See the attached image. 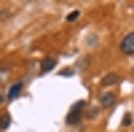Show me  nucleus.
<instances>
[{
    "instance_id": "nucleus-1",
    "label": "nucleus",
    "mask_w": 134,
    "mask_h": 132,
    "mask_svg": "<svg viewBox=\"0 0 134 132\" xmlns=\"http://www.w3.org/2000/svg\"><path fill=\"white\" fill-rule=\"evenodd\" d=\"M83 111H86V103H83V100H81V103H75V105L70 108V113H67V124H70V127H75L78 121H81Z\"/></svg>"
},
{
    "instance_id": "nucleus-2",
    "label": "nucleus",
    "mask_w": 134,
    "mask_h": 132,
    "mask_svg": "<svg viewBox=\"0 0 134 132\" xmlns=\"http://www.w3.org/2000/svg\"><path fill=\"white\" fill-rule=\"evenodd\" d=\"M121 54H126V57L134 54V30L124 35V40H121Z\"/></svg>"
},
{
    "instance_id": "nucleus-3",
    "label": "nucleus",
    "mask_w": 134,
    "mask_h": 132,
    "mask_svg": "<svg viewBox=\"0 0 134 132\" xmlns=\"http://www.w3.org/2000/svg\"><path fill=\"white\" fill-rule=\"evenodd\" d=\"M24 92V84H14L8 89V94H5V100H19V94Z\"/></svg>"
},
{
    "instance_id": "nucleus-4",
    "label": "nucleus",
    "mask_w": 134,
    "mask_h": 132,
    "mask_svg": "<svg viewBox=\"0 0 134 132\" xmlns=\"http://www.w3.org/2000/svg\"><path fill=\"white\" fill-rule=\"evenodd\" d=\"M99 103H102L105 108H113V105H115V94H113V92H102V97H99Z\"/></svg>"
},
{
    "instance_id": "nucleus-5",
    "label": "nucleus",
    "mask_w": 134,
    "mask_h": 132,
    "mask_svg": "<svg viewBox=\"0 0 134 132\" xmlns=\"http://www.w3.org/2000/svg\"><path fill=\"white\" fill-rule=\"evenodd\" d=\"M54 68H57V59H54V57H46V59L40 62V73H48V70H54Z\"/></svg>"
},
{
    "instance_id": "nucleus-6",
    "label": "nucleus",
    "mask_w": 134,
    "mask_h": 132,
    "mask_svg": "<svg viewBox=\"0 0 134 132\" xmlns=\"http://www.w3.org/2000/svg\"><path fill=\"white\" fill-rule=\"evenodd\" d=\"M115 84H118V73H110V75L102 78V86H105V89H107V86H115Z\"/></svg>"
},
{
    "instance_id": "nucleus-7",
    "label": "nucleus",
    "mask_w": 134,
    "mask_h": 132,
    "mask_svg": "<svg viewBox=\"0 0 134 132\" xmlns=\"http://www.w3.org/2000/svg\"><path fill=\"white\" fill-rule=\"evenodd\" d=\"M8 127H11V116H8V113H3V116H0V132L8 129Z\"/></svg>"
},
{
    "instance_id": "nucleus-8",
    "label": "nucleus",
    "mask_w": 134,
    "mask_h": 132,
    "mask_svg": "<svg viewBox=\"0 0 134 132\" xmlns=\"http://www.w3.org/2000/svg\"><path fill=\"white\" fill-rule=\"evenodd\" d=\"M78 16H81V11H70V14H67V22H75Z\"/></svg>"
}]
</instances>
